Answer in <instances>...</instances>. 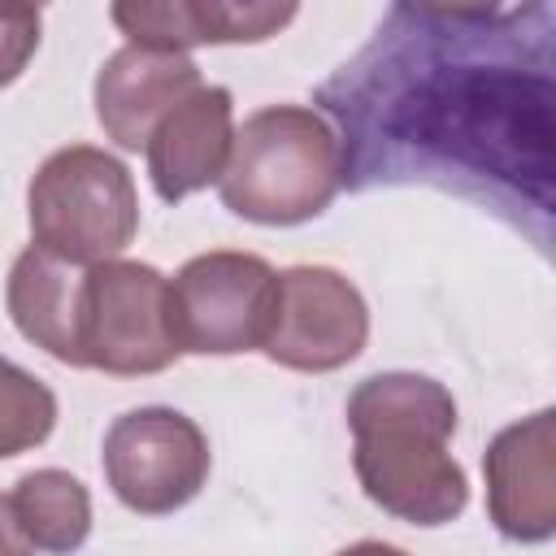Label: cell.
<instances>
[{
  "instance_id": "cell-8",
  "label": "cell",
  "mask_w": 556,
  "mask_h": 556,
  "mask_svg": "<svg viewBox=\"0 0 556 556\" xmlns=\"http://www.w3.org/2000/svg\"><path fill=\"white\" fill-rule=\"evenodd\" d=\"M369 334V308L361 291L326 265H291L278 274V300L274 321L265 334V356L300 369V374H326L348 365Z\"/></svg>"
},
{
  "instance_id": "cell-4",
  "label": "cell",
  "mask_w": 556,
  "mask_h": 556,
  "mask_svg": "<svg viewBox=\"0 0 556 556\" xmlns=\"http://www.w3.org/2000/svg\"><path fill=\"white\" fill-rule=\"evenodd\" d=\"M35 248L74 265H100L139 230V200L126 165L104 148L74 143L52 152L26 191Z\"/></svg>"
},
{
  "instance_id": "cell-16",
  "label": "cell",
  "mask_w": 556,
  "mask_h": 556,
  "mask_svg": "<svg viewBox=\"0 0 556 556\" xmlns=\"http://www.w3.org/2000/svg\"><path fill=\"white\" fill-rule=\"evenodd\" d=\"M39 48V9L0 4V87H9Z\"/></svg>"
},
{
  "instance_id": "cell-6",
  "label": "cell",
  "mask_w": 556,
  "mask_h": 556,
  "mask_svg": "<svg viewBox=\"0 0 556 556\" xmlns=\"http://www.w3.org/2000/svg\"><path fill=\"white\" fill-rule=\"evenodd\" d=\"M169 300L182 352H252L269 334L278 274L252 252H204L174 274Z\"/></svg>"
},
{
  "instance_id": "cell-11",
  "label": "cell",
  "mask_w": 556,
  "mask_h": 556,
  "mask_svg": "<svg viewBox=\"0 0 556 556\" xmlns=\"http://www.w3.org/2000/svg\"><path fill=\"white\" fill-rule=\"evenodd\" d=\"M230 91L226 87H195L182 104H174L152 139H148V174L161 200L178 204L182 195L222 178L230 161Z\"/></svg>"
},
{
  "instance_id": "cell-1",
  "label": "cell",
  "mask_w": 556,
  "mask_h": 556,
  "mask_svg": "<svg viewBox=\"0 0 556 556\" xmlns=\"http://www.w3.org/2000/svg\"><path fill=\"white\" fill-rule=\"evenodd\" d=\"M552 4H391L317 87L352 191L426 182L486 204L539 248L556 208Z\"/></svg>"
},
{
  "instance_id": "cell-14",
  "label": "cell",
  "mask_w": 556,
  "mask_h": 556,
  "mask_svg": "<svg viewBox=\"0 0 556 556\" xmlns=\"http://www.w3.org/2000/svg\"><path fill=\"white\" fill-rule=\"evenodd\" d=\"M9 508H13L22 534L30 539L35 552L65 556V552H78L87 543V534H91V495L65 469L26 473L13 486Z\"/></svg>"
},
{
  "instance_id": "cell-9",
  "label": "cell",
  "mask_w": 556,
  "mask_h": 556,
  "mask_svg": "<svg viewBox=\"0 0 556 556\" xmlns=\"http://www.w3.org/2000/svg\"><path fill=\"white\" fill-rule=\"evenodd\" d=\"M486 508L500 534L517 543L552 539L556 530V421L552 408L508 426L486 447Z\"/></svg>"
},
{
  "instance_id": "cell-13",
  "label": "cell",
  "mask_w": 556,
  "mask_h": 556,
  "mask_svg": "<svg viewBox=\"0 0 556 556\" xmlns=\"http://www.w3.org/2000/svg\"><path fill=\"white\" fill-rule=\"evenodd\" d=\"M295 17V4H113V22L139 48L187 52L191 43H256Z\"/></svg>"
},
{
  "instance_id": "cell-2",
  "label": "cell",
  "mask_w": 556,
  "mask_h": 556,
  "mask_svg": "<svg viewBox=\"0 0 556 556\" xmlns=\"http://www.w3.org/2000/svg\"><path fill=\"white\" fill-rule=\"evenodd\" d=\"M352 465L365 495L404 521L443 526L469 500L465 469L452 460L456 400L421 374H374L348 395Z\"/></svg>"
},
{
  "instance_id": "cell-5",
  "label": "cell",
  "mask_w": 556,
  "mask_h": 556,
  "mask_svg": "<svg viewBox=\"0 0 556 556\" xmlns=\"http://www.w3.org/2000/svg\"><path fill=\"white\" fill-rule=\"evenodd\" d=\"M83 369L104 374H161L182 356L174 330L169 278L139 261H100L83 278L78 317Z\"/></svg>"
},
{
  "instance_id": "cell-12",
  "label": "cell",
  "mask_w": 556,
  "mask_h": 556,
  "mask_svg": "<svg viewBox=\"0 0 556 556\" xmlns=\"http://www.w3.org/2000/svg\"><path fill=\"white\" fill-rule=\"evenodd\" d=\"M83 278L87 265L52 256L43 248H26L9 269V313L13 326L65 365H83L78 356V317H83Z\"/></svg>"
},
{
  "instance_id": "cell-10",
  "label": "cell",
  "mask_w": 556,
  "mask_h": 556,
  "mask_svg": "<svg viewBox=\"0 0 556 556\" xmlns=\"http://www.w3.org/2000/svg\"><path fill=\"white\" fill-rule=\"evenodd\" d=\"M200 87V70L187 52L117 48L96 74V117L117 148H148L156 122Z\"/></svg>"
},
{
  "instance_id": "cell-15",
  "label": "cell",
  "mask_w": 556,
  "mask_h": 556,
  "mask_svg": "<svg viewBox=\"0 0 556 556\" xmlns=\"http://www.w3.org/2000/svg\"><path fill=\"white\" fill-rule=\"evenodd\" d=\"M52 426H56V395L35 374L0 356V456H17L43 443Z\"/></svg>"
},
{
  "instance_id": "cell-3",
  "label": "cell",
  "mask_w": 556,
  "mask_h": 556,
  "mask_svg": "<svg viewBox=\"0 0 556 556\" xmlns=\"http://www.w3.org/2000/svg\"><path fill=\"white\" fill-rule=\"evenodd\" d=\"M222 204L248 222L295 226L317 217L343 187V152L334 126L304 104L256 109L230 139L217 178Z\"/></svg>"
},
{
  "instance_id": "cell-17",
  "label": "cell",
  "mask_w": 556,
  "mask_h": 556,
  "mask_svg": "<svg viewBox=\"0 0 556 556\" xmlns=\"http://www.w3.org/2000/svg\"><path fill=\"white\" fill-rule=\"evenodd\" d=\"M30 539L22 534L13 508H9V495H0V556H30Z\"/></svg>"
},
{
  "instance_id": "cell-18",
  "label": "cell",
  "mask_w": 556,
  "mask_h": 556,
  "mask_svg": "<svg viewBox=\"0 0 556 556\" xmlns=\"http://www.w3.org/2000/svg\"><path fill=\"white\" fill-rule=\"evenodd\" d=\"M339 556H408V552H400V547H391V543H352V547H343Z\"/></svg>"
},
{
  "instance_id": "cell-7",
  "label": "cell",
  "mask_w": 556,
  "mask_h": 556,
  "mask_svg": "<svg viewBox=\"0 0 556 556\" xmlns=\"http://www.w3.org/2000/svg\"><path fill=\"white\" fill-rule=\"evenodd\" d=\"M104 478L126 508L174 513L208 478L204 430L178 408H130L104 434Z\"/></svg>"
}]
</instances>
